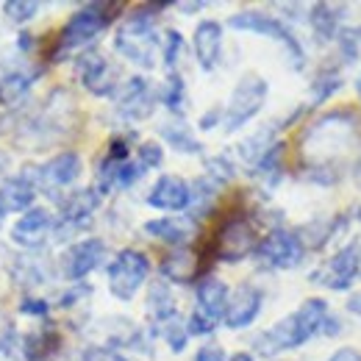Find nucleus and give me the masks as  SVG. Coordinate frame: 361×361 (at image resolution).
<instances>
[{
    "mask_svg": "<svg viewBox=\"0 0 361 361\" xmlns=\"http://www.w3.org/2000/svg\"><path fill=\"white\" fill-rule=\"evenodd\" d=\"M262 309H264V292L256 283L245 281V283H239L231 292L223 322H226L231 331H242V328H247V325H253L259 319Z\"/></svg>",
    "mask_w": 361,
    "mask_h": 361,
    "instance_id": "4468645a",
    "label": "nucleus"
},
{
    "mask_svg": "<svg viewBox=\"0 0 361 361\" xmlns=\"http://www.w3.org/2000/svg\"><path fill=\"white\" fill-rule=\"evenodd\" d=\"M136 161L139 167L147 173V170H159L164 164V147L159 142H142L136 147Z\"/></svg>",
    "mask_w": 361,
    "mask_h": 361,
    "instance_id": "4c0bfd02",
    "label": "nucleus"
},
{
    "mask_svg": "<svg viewBox=\"0 0 361 361\" xmlns=\"http://www.w3.org/2000/svg\"><path fill=\"white\" fill-rule=\"evenodd\" d=\"M356 92H359V100H361V75H359V81H356Z\"/></svg>",
    "mask_w": 361,
    "mask_h": 361,
    "instance_id": "5fc2aeb1",
    "label": "nucleus"
},
{
    "mask_svg": "<svg viewBox=\"0 0 361 361\" xmlns=\"http://www.w3.org/2000/svg\"><path fill=\"white\" fill-rule=\"evenodd\" d=\"M50 309H53V303H47L45 298H23V303H20V312L28 317H39V319H45L50 314Z\"/></svg>",
    "mask_w": 361,
    "mask_h": 361,
    "instance_id": "37998d69",
    "label": "nucleus"
},
{
    "mask_svg": "<svg viewBox=\"0 0 361 361\" xmlns=\"http://www.w3.org/2000/svg\"><path fill=\"white\" fill-rule=\"evenodd\" d=\"M283 156H286V145L283 142H275L270 150L253 164V176L262 180L264 186H275L283 178Z\"/></svg>",
    "mask_w": 361,
    "mask_h": 361,
    "instance_id": "cd10ccee",
    "label": "nucleus"
},
{
    "mask_svg": "<svg viewBox=\"0 0 361 361\" xmlns=\"http://www.w3.org/2000/svg\"><path fill=\"white\" fill-rule=\"evenodd\" d=\"M37 167H25L14 178H6L0 183V212L3 214H17L28 212L37 200Z\"/></svg>",
    "mask_w": 361,
    "mask_h": 361,
    "instance_id": "f3484780",
    "label": "nucleus"
},
{
    "mask_svg": "<svg viewBox=\"0 0 361 361\" xmlns=\"http://www.w3.org/2000/svg\"><path fill=\"white\" fill-rule=\"evenodd\" d=\"M167 6L170 3L136 6L134 11L126 17V23L120 25L117 37H114V50L136 67L153 70L156 67V50H159V37H156L153 25H156L159 11H164Z\"/></svg>",
    "mask_w": 361,
    "mask_h": 361,
    "instance_id": "7ed1b4c3",
    "label": "nucleus"
},
{
    "mask_svg": "<svg viewBox=\"0 0 361 361\" xmlns=\"http://www.w3.org/2000/svg\"><path fill=\"white\" fill-rule=\"evenodd\" d=\"M336 45H339V56H342L345 64L361 61V25H356V28H342L339 37H336Z\"/></svg>",
    "mask_w": 361,
    "mask_h": 361,
    "instance_id": "c9c22d12",
    "label": "nucleus"
},
{
    "mask_svg": "<svg viewBox=\"0 0 361 361\" xmlns=\"http://www.w3.org/2000/svg\"><path fill=\"white\" fill-rule=\"evenodd\" d=\"M348 6L342 3H314L306 14V23L312 25L317 42H336L339 31H342V20H345Z\"/></svg>",
    "mask_w": 361,
    "mask_h": 361,
    "instance_id": "4be33fe9",
    "label": "nucleus"
},
{
    "mask_svg": "<svg viewBox=\"0 0 361 361\" xmlns=\"http://www.w3.org/2000/svg\"><path fill=\"white\" fill-rule=\"evenodd\" d=\"M200 259L203 256L189 247H173V253L164 256L159 270L167 278V283H192L200 275Z\"/></svg>",
    "mask_w": 361,
    "mask_h": 361,
    "instance_id": "b1692460",
    "label": "nucleus"
},
{
    "mask_svg": "<svg viewBox=\"0 0 361 361\" xmlns=\"http://www.w3.org/2000/svg\"><path fill=\"white\" fill-rule=\"evenodd\" d=\"M117 11H123L120 3H87V6H81L75 14H70L64 28L59 31L50 61H64V56L94 42L117 20Z\"/></svg>",
    "mask_w": 361,
    "mask_h": 361,
    "instance_id": "20e7f679",
    "label": "nucleus"
},
{
    "mask_svg": "<svg viewBox=\"0 0 361 361\" xmlns=\"http://www.w3.org/2000/svg\"><path fill=\"white\" fill-rule=\"evenodd\" d=\"M161 59H164V67L170 73H176V64H178L180 53H183V34L176 28H167L164 37H161Z\"/></svg>",
    "mask_w": 361,
    "mask_h": 361,
    "instance_id": "e433bc0d",
    "label": "nucleus"
},
{
    "mask_svg": "<svg viewBox=\"0 0 361 361\" xmlns=\"http://www.w3.org/2000/svg\"><path fill=\"white\" fill-rule=\"evenodd\" d=\"M186 331H189V336H209V334L217 331V322L209 319L206 314H200V312L195 309V312L189 314V319H186Z\"/></svg>",
    "mask_w": 361,
    "mask_h": 361,
    "instance_id": "a19ab883",
    "label": "nucleus"
},
{
    "mask_svg": "<svg viewBox=\"0 0 361 361\" xmlns=\"http://www.w3.org/2000/svg\"><path fill=\"white\" fill-rule=\"evenodd\" d=\"M203 176L223 189V186H228L231 180L236 178V167H233V161L228 156H212V159H206V173Z\"/></svg>",
    "mask_w": 361,
    "mask_h": 361,
    "instance_id": "f704fd0d",
    "label": "nucleus"
},
{
    "mask_svg": "<svg viewBox=\"0 0 361 361\" xmlns=\"http://www.w3.org/2000/svg\"><path fill=\"white\" fill-rule=\"evenodd\" d=\"M161 139L176 150V153H186V156H197L203 153V145L197 142V136L192 134V128L183 120H170L164 126H159Z\"/></svg>",
    "mask_w": 361,
    "mask_h": 361,
    "instance_id": "393cba45",
    "label": "nucleus"
},
{
    "mask_svg": "<svg viewBox=\"0 0 361 361\" xmlns=\"http://www.w3.org/2000/svg\"><path fill=\"white\" fill-rule=\"evenodd\" d=\"M328 314H331V309L322 298H309L292 314H286L267 331H262L253 339V348L259 356H267V359L286 353V350H298L300 345H306L322 331V322Z\"/></svg>",
    "mask_w": 361,
    "mask_h": 361,
    "instance_id": "f03ea898",
    "label": "nucleus"
},
{
    "mask_svg": "<svg viewBox=\"0 0 361 361\" xmlns=\"http://www.w3.org/2000/svg\"><path fill=\"white\" fill-rule=\"evenodd\" d=\"M328 361H361V350H356V348H339V350L331 353Z\"/></svg>",
    "mask_w": 361,
    "mask_h": 361,
    "instance_id": "49530a36",
    "label": "nucleus"
},
{
    "mask_svg": "<svg viewBox=\"0 0 361 361\" xmlns=\"http://www.w3.org/2000/svg\"><path fill=\"white\" fill-rule=\"evenodd\" d=\"M348 312L361 319V292H356V295H353V298L348 300Z\"/></svg>",
    "mask_w": 361,
    "mask_h": 361,
    "instance_id": "09e8293b",
    "label": "nucleus"
},
{
    "mask_svg": "<svg viewBox=\"0 0 361 361\" xmlns=\"http://www.w3.org/2000/svg\"><path fill=\"white\" fill-rule=\"evenodd\" d=\"M78 361H128V359H126L120 350L109 348V345H92V348H87V350L81 353Z\"/></svg>",
    "mask_w": 361,
    "mask_h": 361,
    "instance_id": "79ce46f5",
    "label": "nucleus"
},
{
    "mask_svg": "<svg viewBox=\"0 0 361 361\" xmlns=\"http://www.w3.org/2000/svg\"><path fill=\"white\" fill-rule=\"evenodd\" d=\"M195 361H228V356L220 345H203V348L195 353Z\"/></svg>",
    "mask_w": 361,
    "mask_h": 361,
    "instance_id": "a18cd8bd",
    "label": "nucleus"
},
{
    "mask_svg": "<svg viewBox=\"0 0 361 361\" xmlns=\"http://www.w3.org/2000/svg\"><path fill=\"white\" fill-rule=\"evenodd\" d=\"M147 314L153 317V322H164L173 314H178V306H176V295L170 289L167 281H153L150 289H147Z\"/></svg>",
    "mask_w": 361,
    "mask_h": 361,
    "instance_id": "a878e982",
    "label": "nucleus"
},
{
    "mask_svg": "<svg viewBox=\"0 0 361 361\" xmlns=\"http://www.w3.org/2000/svg\"><path fill=\"white\" fill-rule=\"evenodd\" d=\"M61 350V336L53 325H42L20 339V359L25 361H53Z\"/></svg>",
    "mask_w": 361,
    "mask_h": 361,
    "instance_id": "5701e85b",
    "label": "nucleus"
},
{
    "mask_svg": "<svg viewBox=\"0 0 361 361\" xmlns=\"http://www.w3.org/2000/svg\"><path fill=\"white\" fill-rule=\"evenodd\" d=\"M90 295H92V289L81 281V283H73L67 292H61L59 300H56V306H59V309H73V306H81Z\"/></svg>",
    "mask_w": 361,
    "mask_h": 361,
    "instance_id": "ea45409f",
    "label": "nucleus"
},
{
    "mask_svg": "<svg viewBox=\"0 0 361 361\" xmlns=\"http://www.w3.org/2000/svg\"><path fill=\"white\" fill-rule=\"evenodd\" d=\"M106 253H109V247H106V242H103L100 236L78 239V242H73V245L61 253V259H59V272H61L67 281L81 283L90 272H94L106 262Z\"/></svg>",
    "mask_w": 361,
    "mask_h": 361,
    "instance_id": "f8f14e48",
    "label": "nucleus"
},
{
    "mask_svg": "<svg viewBox=\"0 0 361 361\" xmlns=\"http://www.w3.org/2000/svg\"><path fill=\"white\" fill-rule=\"evenodd\" d=\"M223 114H226V111H223V106L209 109V111H206V114L197 120V128H200V131H212V128H217V126L223 123Z\"/></svg>",
    "mask_w": 361,
    "mask_h": 361,
    "instance_id": "c03bdc74",
    "label": "nucleus"
},
{
    "mask_svg": "<svg viewBox=\"0 0 361 361\" xmlns=\"http://www.w3.org/2000/svg\"><path fill=\"white\" fill-rule=\"evenodd\" d=\"M114 97H117V111H120V117L128 120V123H142V120H147V117L153 114L156 103H159L156 87H153L147 78H142V75H134V78L123 81V84L117 87V92H114Z\"/></svg>",
    "mask_w": 361,
    "mask_h": 361,
    "instance_id": "ddd939ff",
    "label": "nucleus"
},
{
    "mask_svg": "<svg viewBox=\"0 0 361 361\" xmlns=\"http://www.w3.org/2000/svg\"><path fill=\"white\" fill-rule=\"evenodd\" d=\"M39 8H42V6H39L37 0H8V3H3V14H6V20L14 23V25H25V23L37 20Z\"/></svg>",
    "mask_w": 361,
    "mask_h": 361,
    "instance_id": "72a5a7b5",
    "label": "nucleus"
},
{
    "mask_svg": "<svg viewBox=\"0 0 361 361\" xmlns=\"http://www.w3.org/2000/svg\"><path fill=\"white\" fill-rule=\"evenodd\" d=\"M359 134L361 120L353 111L336 109L322 114L300 136V147H303V159L309 161V170H336L339 156H345L356 145Z\"/></svg>",
    "mask_w": 361,
    "mask_h": 361,
    "instance_id": "f257e3e1",
    "label": "nucleus"
},
{
    "mask_svg": "<svg viewBox=\"0 0 361 361\" xmlns=\"http://www.w3.org/2000/svg\"><path fill=\"white\" fill-rule=\"evenodd\" d=\"M195 298H197V312H200V314H206L209 319L220 322V319L226 317L231 289H228V283L223 278H217V275H203V278H197Z\"/></svg>",
    "mask_w": 361,
    "mask_h": 361,
    "instance_id": "412c9836",
    "label": "nucleus"
},
{
    "mask_svg": "<svg viewBox=\"0 0 361 361\" xmlns=\"http://www.w3.org/2000/svg\"><path fill=\"white\" fill-rule=\"evenodd\" d=\"M81 170H84L81 156L75 150H61L53 159H47L45 164L37 167V186L50 192V195H56L59 189L75 183L78 176H81Z\"/></svg>",
    "mask_w": 361,
    "mask_h": 361,
    "instance_id": "2eb2a0df",
    "label": "nucleus"
},
{
    "mask_svg": "<svg viewBox=\"0 0 361 361\" xmlns=\"http://www.w3.org/2000/svg\"><path fill=\"white\" fill-rule=\"evenodd\" d=\"M253 256L270 267V270H295L303 264L306 259V247L298 236V231H286V228H272L267 236L259 239Z\"/></svg>",
    "mask_w": 361,
    "mask_h": 361,
    "instance_id": "1a4fd4ad",
    "label": "nucleus"
},
{
    "mask_svg": "<svg viewBox=\"0 0 361 361\" xmlns=\"http://www.w3.org/2000/svg\"><path fill=\"white\" fill-rule=\"evenodd\" d=\"M8 167H11V159H8V153H6V150H0V183L6 180V173H8Z\"/></svg>",
    "mask_w": 361,
    "mask_h": 361,
    "instance_id": "8fccbe9b",
    "label": "nucleus"
},
{
    "mask_svg": "<svg viewBox=\"0 0 361 361\" xmlns=\"http://www.w3.org/2000/svg\"><path fill=\"white\" fill-rule=\"evenodd\" d=\"M267 92H270V84L259 75V73H245L236 87L228 97V106L223 109V126H226L228 134L239 131L242 126H247L267 103Z\"/></svg>",
    "mask_w": 361,
    "mask_h": 361,
    "instance_id": "423d86ee",
    "label": "nucleus"
},
{
    "mask_svg": "<svg viewBox=\"0 0 361 361\" xmlns=\"http://www.w3.org/2000/svg\"><path fill=\"white\" fill-rule=\"evenodd\" d=\"M75 78L94 97H111L117 92V87L123 84L117 67L100 50H84V53H78V59H75Z\"/></svg>",
    "mask_w": 361,
    "mask_h": 361,
    "instance_id": "9b49d317",
    "label": "nucleus"
},
{
    "mask_svg": "<svg viewBox=\"0 0 361 361\" xmlns=\"http://www.w3.org/2000/svg\"><path fill=\"white\" fill-rule=\"evenodd\" d=\"M159 334L164 336L167 348L173 353H183L186 350V342H189V331H186V319L180 314H173L170 319L159 322Z\"/></svg>",
    "mask_w": 361,
    "mask_h": 361,
    "instance_id": "473e14b6",
    "label": "nucleus"
},
{
    "mask_svg": "<svg viewBox=\"0 0 361 361\" xmlns=\"http://www.w3.org/2000/svg\"><path fill=\"white\" fill-rule=\"evenodd\" d=\"M359 223H361V209H359Z\"/></svg>",
    "mask_w": 361,
    "mask_h": 361,
    "instance_id": "4d7b16f0",
    "label": "nucleus"
},
{
    "mask_svg": "<svg viewBox=\"0 0 361 361\" xmlns=\"http://www.w3.org/2000/svg\"><path fill=\"white\" fill-rule=\"evenodd\" d=\"M200 8H206V0H192V3H178V11H183V14H195V11H200Z\"/></svg>",
    "mask_w": 361,
    "mask_h": 361,
    "instance_id": "de8ad7c7",
    "label": "nucleus"
},
{
    "mask_svg": "<svg viewBox=\"0 0 361 361\" xmlns=\"http://www.w3.org/2000/svg\"><path fill=\"white\" fill-rule=\"evenodd\" d=\"M106 275H109V292L117 300L128 303V300H134L136 292L145 286V281L150 275V259L136 247H126L111 259Z\"/></svg>",
    "mask_w": 361,
    "mask_h": 361,
    "instance_id": "0eeeda50",
    "label": "nucleus"
},
{
    "mask_svg": "<svg viewBox=\"0 0 361 361\" xmlns=\"http://www.w3.org/2000/svg\"><path fill=\"white\" fill-rule=\"evenodd\" d=\"M228 25H231L233 31H245V34H256V37H267V39L281 42L283 50H286V59H289L292 70H303V67H306V53H303L300 39H298V37L289 31V25H286L283 20H278L275 14L256 11V8H245V11L231 14Z\"/></svg>",
    "mask_w": 361,
    "mask_h": 361,
    "instance_id": "39448f33",
    "label": "nucleus"
},
{
    "mask_svg": "<svg viewBox=\"0 0 361 361\" xmlns=\"http://www.w3.org/2000/svg\"><path fill=\"white\" fill-rule=\"evenodd\" d=\"M37 73H25V70H6L0 75V106H14L20 103L31 87H34Z\"/></svg>",
    "mask_w": 361,
    "mask_h": 361,
    "instance_id": "bb28decb",
    "label": "nucleus"
},
{
    "mask_svg": "<svg viewBox=\"0 0 361 361\" xmlns=\"http://www.w3.org/2000/svg\"><path fill=\"white\" fill-rule=\"evenodd\" d=\"M259 245V231L256 226L245 217V214H233L220 226V231L214 233V245H212V256L217 262L226 264H236L247 256H253Z\"/></svg>",
    "mask_w": 361,
    "mask_h": 361,
    "instance_id": "6e6552de",
    "label": "nucleus"
},
{
    "mask_svg": "<svg viewBox=\"0 0 361 361\" xmlns=\"http://www.w3.org/2000/svg\"><path fill=\"white\" fill-rule=\"evenodd\" d=\"M228 361H256L247 350H239V353H233V356H228Z\"/></svg>",
    "mask_w": 361,
    "mask_h": 361,
    "instance_id": "3c124183",
    "label": "nucleus"
},
{
    "mask_svg": "<svg viewBox=\"0 0 361 361\" xmlns=\"http://www.w3.org/2000/svg\"><path fill=\"white\" fill-rule=\"evenodd\" d=\"M3 217H6V214H3V212H0V223H3Z\"/></svg>",
    "mask_w": 361,
    "mask_h": 361,
    "instance_id": "6e6d98bb",
    "label": "nucleus"
},
{
    "mask_svg": "<svg viewBox=\"0 0 361 361\" xmlns=\"http://www.w3.org/2000/svg\"><path fill=\"white\" fill-rule=\"evenodd\" d=\"M275 131H278V126L270 123V126L259 128L256 134H250L247 139H242V142H239V159L253 167V164L270 150L272 145H275Z\"/></svg>",
    "mask_w": 361,
    "mask_h": 361,
    "instance_id": "c85d7f7f",
    "label": "nucleus"
},
{
    "mask_svg": "<svg viewBox=\"0 0 361 361\" xmlns=\"http://www.w3.org/2000/svg\"><path fill=\"white\" fill-rule=\"evenodd\" d=\"M192 47L200 70H217L223 61V25L217 20H200L192 34Z\"/></svg>",
    "mask_w": 361,
    "mask_h": 361,
    "instance_id": "a211bd4d",
    "label": "nucleus"
},
{
    "mask_svg": "<svg viewBox=\"0 0 361 361\" xmlns=\"http://www.w3.org/2000/svg\"><path fill=\"white\" fill-rule=\"evenodd\" d=\"M353 180H356V186L361 189V159L356 161V167H353Z\"/></svg>",
    "mask_w": 361,
    "mask_h": 361,
    "instance_id": "864d4df0",
    "label": "nucleus"
},
{
    "mask_svg": "<svg viewBox=\"0 0 361 361\" xmlns=\"http://www.w3.org/2000/svg\"><path fill=\"white\" fill-rule=\"evenodd\" d=\"M192 203V189L180 176H161L147 192V206L159 212H186Z\"/></svg>",
    "mask_w": 361,
    "mask_h": 361,
    "instance_id": "6ab92c4d",
    "label": "nucleus"
},
{
    "mask_svg": "<svg viewBox=\"0 0 361 361\" xmlns=\"http://www.w3.org/2000/svg\"><path fill=\"white\" fill-rule=\"evenodd\" d=\"M11 278L20 286H42V283H47V270L34 256H17L11 262Z\"/></svg>",
    "mask_w": 361,
    "mask_h": 361,
    "instance_id": "c756f323",
    "label": "nucleus"
},
{
    "mask_svg": "<svg viewBox=\"0 0 361 361\" xmlns=\"http://www.w3.org/2000/svg\"><path fill=\"white\" fill-rule=\"evenodd\" d=\"M53 214L45 206H31L28 212L20 214V220L11 226V242L25 247V250H39L45 247L47 236L53 233Z\"/></svg>",
    "mask_w": 361,
    "mask_h": 361,
    "instance_id": "dca6fc26",
    "label": "nucleus"
},
{
    "mask_svg": "<svg viewBox=\"0 0 361 361\" xmlns=\"http://www.w3.org/2000/svg\"><path fill=\"white\" fill-rule=\"evenodd\" d=\"M356 278H361V245L359 242H348L345 247H339L325 264H319L312 272V283L325 286L331 292H348Z\"/></svg>",
    "mask_w": 361,
    "mask_h": 361,
    "instance_id": "9d476101",
    "label": "nucleus"
},
{
    "mask_svg": "<svg viewBox=\"0 0 361 361\" xmlns=\"http://www.w3.org/2000/svg\"><path fill=\"white\" fill-rule=\"evenodd\" d=\"M142 231L150 236V239H156V242H164V245H170V247H186L192 239H195V233H197V223L192 220V217H186V214H170V217H156V220H147Z\"/></svg>",
    "mask_w": 361,
    "mask_h": 361,
    "instance_id": "aec40b11",
    "label": "nucleus"
},
{
    "mask_svg": "<svg viewBox=\"0 0 361 361\" xmlns=\"http://www.w3.org/2000/svg\"><path fill=\"white\" fill-rule=\"evenodd\" d=\"M342 90V75L336 73V70H319L317 73V78L312 81V87H309V94H312V106H322V103H328L336 92Z\"/></svg>",
    "mask_w": 361,
    "mask_h": 361,
    "instance_id": "7c9ffc66",
    "label": "nucleus"
},
{
    "mask_svg": "<svg viewBox=\"0 0 361 361\" xmlns=\"http://www.w3.org/2000/svg\"><path fill=\"white\" fill-rule=\"evenodd\" d=\"M11 328H14V322H6V319L0 317V342H3V336H6V334H8Z\"/></svg>",
    "mask_w": 361,
    "mask_h": 361,
    "instance_id": "603ef678",
    "label": "nucleus"
},
{
    "mask_svg": "<svg viewBox=\"0 0 361 361\" xmlns=\"http://www.w3.org/2000/svg\"><path fill=\"white\" fill-rule=\"evenodd\" d=\"M145 176V170L139 167V161L134 159H128V161H123L120 167H117V176H114V189H131L136 180Z\"/></svg>",
    "mask_w": 361,
    "mask_h": 361,
    "instance_id": "58836bf2",
    "label": "nucleus"
},
{
    "mask_svg": "<svg viewBox=\"0 0 361 361\" xmlns=\"http://www.w3.org/2000/svg\"><path fill=\"white\" fill-rule=\"evenodd\" d=\"M159 100H161V103L167 106V111H173L176 117L183 114V106H186V84H183V78H180L178 73H170V75H167Z\"/></svg>",
    "mask_w": 361,
    "mask_h": 361,
    "instance_id": "2f4dec72",
    "label": "nucleus"
}]
</instances>
